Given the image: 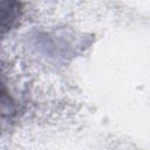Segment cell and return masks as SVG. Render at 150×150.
<instances>
[{
    "instance_id": "6da1fadb",
    "label": "cell",
    "mask_w": 150,
    "mask_h": 150,
    "mask_svg": "<svg viewBox=\"0 0 150 150\" xmlns=\"http://www.w3.org/2000/svg\"><path fill=\"white\" fill-rule=\"evenodd\" d=\"M15 4L5 2L4 8L0 9V27L1 28H9L12 23L18 18V7H13Z\"/></svg>"
}]
</instances>
